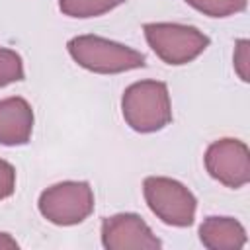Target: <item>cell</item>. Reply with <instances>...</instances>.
I'll return each mask as SVG.
<instances>
[{"mask_svg": "<svg viewBox=\"0 0 250 250\" xmlns=\"http://www.w3.org/2000/svg\"><path fill=\"white\" fill-rule=\"evenodd\" d=\"M125 123L137 133L162 131L172 121L168 86L160 80H141L125 88L121 96Z\"/></svg>", "mask_w": 250, "mask_h": 250, "instance_id": "cell-1", "label": "cell"}, {"mask_svg": "<svg viewBox=\"0 0 250 250\" xmlns=\"http://www.w3.org/2000/svg\"><path fill=\"white\" fill-rule=\"evenodd\" d=\"M72 61L96 74H119L146 66L141 51L100 35H76L66 43Z\"/></svg>", "mask_w": 250, "mask_h": 250, "instance_id": "cell-2", "label": "cell"}, {"mask_svg": "<svg viewBox=\"0 0 250 250\" xmlns=\"http://www.w3.org/2000/svg\"><path fill=\"white\" fill-rule=\"evenodd\" d=\"M145 39L154 55L172 66L195 61L211 43V39L193 25L152 21L143 25Z\"/></svg>", "mask_w": 250, "mask_h": 250, "instance_id": "cell-3", "label": "cell"}, {"mask_svg": "<svg viewBox=\"0 0 250 250\" xmlns=\"http://www.w3.org/2000/svg\"><path fill=\"white\" fill-rule=\"evenodd\" d=\"M143 195L148 209L170 227H189L195 221L197 199L178 180L148 176L143 182Z\"/></svg>", "mask_w": 250, "mask_h": 250, "instance_id": "cell-4", "label": "cell"}, {"mask_svg": "<svg viewBox=\"0 0 250 250\" xmlns=\"http://www.w3.org/2000/svg\"><path fill=\"white\" fill-rule=\"evenodd\" d=\"M37 207L49 223L59 227H72L92 215L94 191L88 182H59L41 191Z\"/></svg>", "mask_w": 250, "mask_h": 250, "instance_id": "cell-5", "label": "cell"}, {"mask_svg": "<svg viewBox=\"0 0 250 250\" xmlns=\"http://www.w3.org/2000/svg\"><path fill=\"white\" fill-rule=\"evenodd\" d=\"M205 168L219 184L238 189L250 182V152L238 139L213 141L205 150Z\"/></svg>", "mask_w": 250, "mask_h": 250, "instance_id": "cell-6", "label": "cell"}, {"mask_svg": "<svg viewBox=\"0 0 250 250\" xmlns=\"http://www.w3.org/2000/svg\"><path fill=\"white\" fill-rule=\"evenodd\" d=\"M102 244L107 250H156L162 242L137 213H117L102 221Z\"/></svg>", "mask_w": 250, "mask_h": 250, "instance_id": "cell-7", "label": "cell"}, {"mask_svg": "<svg viewBox=\"0 0 250 250\" xmlns=\"http://www.w3.org/2000/svg\"><path fill=\"white\" fill-rule=\"evenodd\" d=\"M33 109L27 100L14 96L0 100V145H27L33 133Z\"/></svg>", "mask_w": 250, "mask_h": 250, "instance_id": "cell-8", "label": "cell"}, {"mask_svg": "<svg viewBox=\"0 0 250 250\" xmlns=\"http://www.w3.org/2000/svg\"><path fill=\"white\" fill-rule=\"evenodd\" d=\"M199 240L209 250H238L246 244V229L232 217H207L199 225Z\"/></svg>", "mask_w": 250, "mask_h": 250, "instance_id": "cell-9", "label": "cell"}, {"mask_svg": "<svg viewBox=\"0 0 250 250\" xmlns=\"http://www.w3.org/2000/svg\"><path fill=\"white\" fill-rule=\"evenodd\" d=\"M125 0H59V10L68 18H98L113 8L121 6Z\"/></svg>", "mask_w": 250, "mask_h": 250, "instance_id": "cell-10", "label": "cell"}, {"mask_svg": "<svg viewBox=\"0 0 250 250\" xmlns=\"http://www.w3.org/2000/svg\"><path fill=\"white\" fill-rule=\"evenodd\" d=\"M197 12L209 18H229L232 14L244 12L248 0H184Z\"/></svg>", "mask_w": 250, "mask_h": 250, "instance_id": "cell-11", "label": "cell"}, {"mask_svg": "<svg viewBox=\"0 0 250 250\" xmlns=\"http://www.w3.org/2000/svg\"><path fill=\"white\" fill-rule=\"evenodd\" d=\"M23 61L21 57L6 47H0V88L23 80Z\"/></svg>", "mask_w": 250, "mask_h": 250, "instance_id": "cell-12", "label": "cell"}, {"mask_svg": "<svg viewBox=\"0 0 250 250\" xmlns=\"http://www.w3.org/2000/svg\"><path fill=\"white\" fill-rule=\"evenodd\" d=\"M14 189H16V168L8 160L0 158V201L10 197Z\"/></svg>", "mask_w": 250, "mask_h": 250, "instance_id": "cell-13", "label": "cell"}, {"mask_svg": "<svg viewBox=\"0 0 250 250\" xmlns=\"http://www.w3.org/2000/svg\"><path fill=\"white\" fill-rule=\"evenodd\" d=\"M246 64H248V41L240 39L236 41V51H234V68L238 72V76L248 82V72H246Z\"/></svg>", "mask_w": 250, "mask_h": 250, "instance_id": "cell-14", "label": "cell"}, {"mask_svg": "<svg viewBox=\"0 0 250 250\" xmlns=\"http://www.w3.org/2000/svg\"><path fill=\"white\" fill-rule=\"evenodd\" d=\"M0 248H18V242L8 232H0Z\"/></svg>", "mask_w": 250, "mask_h": 250, "instance_id": "cell-15", "label": "cell"}]
</instances>
